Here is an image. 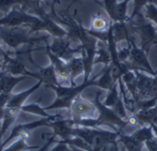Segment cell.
Returning a JSON list of instances; mask_svg holds the SVG:
<instances>
[{
	"label": "cell",
	"instance_id": "6da1fadb",
	"mask_svg": "<svg viewBox=\"0 0 157 151\" xmlns=\"http://www.w3.org/2000/svg\"><path fill=\"white\" fill-rule=\"evenodd\" d=\"M28 28L29 27L22 26L17 28H8L0 26L1 43L6 45L7 47L15 50H17L23 44L35 46V44H37L38 42L47 39V36L30 37V33Z\"/></svg>",
	"mask_w": 157,
	"mask_h": 151
},
{
	"label": "cell",
	"instance_id": "7a4b0ae2",
	"mask_svg": "<svg viewBox=\"0 0 157 151\" xmlns=\"http://www.w3.org/2000/svg\"><path fill=\"white\" fill-rule=\"evenodd\" d=\"M42 84L41 81H38L36 84H34L32 87L29 88L28 90L19 93L17 94H13L10 98L9 102L7 103L6 106L5 107V115L4 118L2 120V126H1V135L4 137L6 130L14 124L18 115L21 113V108L24 105L25 101L35 91H37L40 85Z\"/></svg>",
	"mask_w": 157,
	"mask_h": 151
},
{
	"label": "cell",
	"instance_id": "3957f363",
	"mask_svg": "<svg viewBox=\"0 0 157 151\" xmlns=\"http://www.w3.org/2000/svg\"><path fill=\"white\" fill-rule=\"evenodd\" d=\"M40 18L32 14L23 11L20 7H13L10 12L0 18V26L8 28H17L22 26L30 27L38 23Z\"/></svg>",
	"mask_w": 157,
	"mask_h": 151
},
{
	"label": "cell",
	"instance_id": "277c9868",
	"mask_svg": "<svg viewBox=\"0 0 157 151\" xmlns=\"http://www.w3.org/2000/svg\"><path fill=\"white\" fill-rule=\"evenodd\" d=\"M58 116H52V117H46V118H41L40 120H37V121H33V122H30V123H26V124H18L17 126H15L11 132H10V135L7 137V138L3 142V148L11 140V139H14L16 138H18L20 136H26V137H29V133L36 129V128H39V127H51V124L52 121H55L57 120L56 117Z\"/></svg>",
	"mask_w": 157,
	"mask_h": 151
},
{
	"label": "cell",
	"instance_id": "5b68a950",
	"mask_svg": "<svg viewBox=\"0 0 157 151\" xmlns=\"http://www.w3.org/2000/svg\"><path fill=\"white\" fill-rule=\"evenodd\" d=\"M26 65L19 60L7 55L3 60V66L1 70L14 75V76H28L39 80V72H30L26 69Z\"/></svg>",
	"mask_w": 157,
	"mask_h": 151
},
{
	"label": "cell",
	"instance_id": "8992f818",
	"mask_svg": "<svg viewBox=\"0 0 157 151\" xmlns=\"http://www.w3.org/2000/svg\"><path fill=\"white\" fill-rule=\"evenodd\" d=\"M71 110L74 121H77L80 119L90 118V116L94 113L95 108L93 107V105L86 101L75 99L71 105Z\"/></svg>",
	"mask_w": 157,
	"mask_h": 151
},
{
	"label": "cell",
	"instance_id": "52a82bcc",
	"mask_svg": "<svg viewBox=\"0 0 157 151\" xmlns=\"http://www.w3.org/2000/svg\"><path fill=\"white\" fill-rule=\"evenodd\" d=\"M28 76H14L5 71L0 72V94H11L14 87Z\"/></svg>",
	"mask_w": 157,
	"mask_h": 151
},
{
	"label": "cell",
	"instance_id": "ba28073f",
	"mask_svg": "<svg viewBox=\"0 0 157 151\" xmlns=\"http://www.w3.org/2000/svg\"><path fill=\"white\" fill-rule=\"evenodd\" d=\"M39 80L46 85V87H51L52 85H57V74L53 65H50L46 68L40 69Z\"/></svg>",
	"mask_w": 157,
	"mask_h": 151
},
{
	"label": "cell",
	"instance_id": "9c48e42d",
	"mask_svg": "<svg viewBox=\"0 0 157 151\" xmlns=\"http://www.w3.org/2000/svg\"><path fill=\"white\" fill-rule=\"evenodd\" d=\"M27 138L28 137L26 136L18 137V139L17 141L11 144L8 148L3 149L2 151H28L31 149H39L40 148L39 146H29L27 143Z\"/></svg>",
	"mask_w": 157,
	"mask_h": 151
},
{
	"label": "cell",
	"instance_id": "30bf717a",
	"mask_svg": "<svg viewBox=\"0 0 157 151\" xmlns=\"http://www.w3.org/2000/svg\"><path fill=\"white\" fill-rule=\"evenodd\" d=\"M21 112L24 113H29V114H32V115H36L39 116H41L43 118L46 117H52V116L48 114L44 108H42L38 103H31V104H28V105H24L21 108Z\"/></svg>",
	"mask_w": 157,
	"mask_h": 151
},
{
	"label": "cell",
	"instance_id": "8fae6325",
	"mask_svg": "<svg viewBox=\"0 0 157 151\" xmlns=\"http://www.w3.org/2000/svg\"><path fill=\"white\" fill-rule=\"evenodd\" d=\"M92 28L97 31H105L109 28V21L101 14H98L92 18Z\"/></svg>",
	"mask_w": 157,
	"mask_h": 151
},
{
	"label": "cell",
	"instance_id": "7c38bea8",
	"mask_svg": "<svg viewBox=\"0 0 157 151\" xmlns=\"http://www.w3.org/2000/svg\"><path fill=\"white\" fill-rule=\"evenodd\" d=\"M15 5H17V0H0V11L6 15L11 11Z\"/></svg>",
	"mask_w": 157,
	"mask_h": 151
},
{
	"label": "cell",
	"instance_id": "4fadbf2b",
	"mask_svg": "<svg viewBox=\"0 0 157 151\" xmlns=\"http://www.w3.org/2000/svg\"><path fill=\"white\" fill-rule=\"evenodd\" d=\"M12 95V94H0V107L5 108Z\"/></svg>",
	"mask_w": 157,
	"mask_h": 151
},
{
	"label": "cell",
	"instance_id": "5bb4252c",
	"mask_svg": "<svg viewBox=\"0 0 157 151\" xmlns=\"http://www.w3.org/2000/svg\"><path fill=\"white\" fill-rule=\"evenodd\" d=\"M54 138H55V135H52V138H50L49 139H48V141L42 146V147H40L39 149L37 151H46L48 149H49V147L53 143V141H54Z\"/></svg>",
	"mask_w": 157,
	"mask_h": 151
},
{
	"label": "cell",
	"instance_id": "9a60e30c",
	"mask_svg": "<svg viewBox=\"0 0 157 151\" xmlns=\"http://www.w3.org/2000/svg\"><path fill=\"white\" fill-rule=\"evenodd\" d=\"M138 122H139V119H138V117L132 116V117H130V118H129V123H130L131 125H132V126H135V125H137V124H138Z\"/></svg>",
	"mask_w": 157,
	"mask_h": 151
},
{
	"label": "cell",
	"instance_id": "2e32d148",
	"mask_svg": "<svg viewBox=\"0 0 157 151\" xmlns=\"http://www.w3.org/2000/svg\"><path fill=\"white\" fill-rule=\"evenodd\" d=\"M4 115H5V108L0 107V121L3 120L4 118Z\"/></svg>",
	"mask_w": 157,
	"mask_h": 151
},
{
	"label": "cell",
	"instance_id": "e0dca14e",
	"mask_svg": "<svg viewBox=\"0 0 157 151\" xmlns=\"http://www.w3.org/2000/svg\"><path fill=\"white\" fill-rule=\"evenodd\" d=\"M1 126H2V123L0 124V148H3V142H2L3 137H2V135H1ZM3 149H4V148H3Z\"/></svg>",
	"mask_w": 157,
	"mask_h": 151
},
{
	"label": "cell",
	"instance_id": "ac0fdd59",
	"mask_svg": "<svg viewBox=\"0 0 157 151\" xmlns=\"http://www.w3.org/2000/svg\"><path fill=\"white\" fill-rule=\"evenodd\" d=\"M3 150V148H0V151H2Z\"/></svg>",
	"mask_w": 157,
	"mask_h": 151
}]
</instances>
